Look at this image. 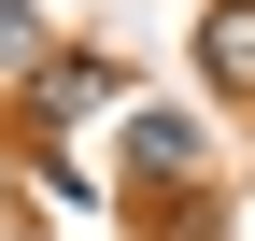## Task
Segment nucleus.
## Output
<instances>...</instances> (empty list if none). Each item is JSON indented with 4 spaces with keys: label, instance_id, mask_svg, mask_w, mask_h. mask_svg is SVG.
I'll use <instances>...</instances> for the list:
<instances>
[{
    "label": "nucleus",
    "instance_id": "1",
    "mask_svg": "<svg viewBox=\"0 0 255 241\" xmlns=\"http://www.w3.org/2000/svg\"><path fill=\"white\" fill-rule=\"evenodd\" d=\"M100 100H128L114 57H43V71H28V114H43V128H71V114H100Z\"/></svg>",
    "mask_w": 255,
    "mask_h": 241
},
{
    "label": "nucleus",
    "instance_id": "2",
    "mask_svg": "<svg viewBox=\"0 0 255 241\" xmlns=\"http://www.w3.org/2000/svg\"><path fill=\"white\" fill-rule=\"evenodd\" d=\"M199 85L213 100H255V0H213L199 14Z\"/></svg>",
    "mask_w": 255,
    "mask_h": 241
},
{
    "label": "nucleus",
    "instance_id": "3",
    "mask_svg": "<svg viewBox=\"0 0 255 241\" xmlns=\"http://www.w3.org/2000/svg\"><path fill=\"white\" fill-rule=\"evenodd\" d=\"M199 156H213V128H199V114H128V170H142V185H184Z\"/></svg>",
    "mask_w": 255,
    "mask_h": 241
},
{
    "label": "nucleus",
    "instance_id": "4",
    "mask_svg": "<svg viewBox=\"0 0 255 241\" xmlns=\"http://www.w3.org/2000/svg\"><path fill=\"white\" fill-rule=\"evenodd\" d=\"M43 57H57V43H43V14H28V0H0V71H43Z\"/></svg>",
    "mask_w": 255,
    "mask_h": 241
},
{
    "label": "nucleus",
    "instance_id": "5",
    "mask_svg": "<svg viewBox=\"0 0 255 241\" xmlns=\"http://www.w3.org/2000/svg\"><path fill=\"white\" fill-rule=\"evenodd\" d=\"M0 227H14V170H0Z\"/></svg>",
    "mask_w": 255,
    "mask_h": 241
}]
</instances>
